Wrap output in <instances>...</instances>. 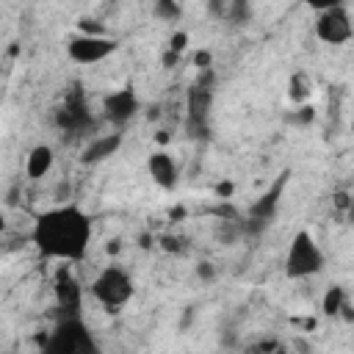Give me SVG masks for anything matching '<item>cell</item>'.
Segmentation results:
<instances>
[{"mask_svg": "<svg viewBox=\"0 0 354 354\" xmlns=\"http://www.w3.org/2000/svg\"><path fill=\"white\" fill-rule=\"evenodd\" d=\"M91 235H94L91 216L75 202H61L50 210H41L33 218V230H30V241L36 252L58 263L86 260Z\"/></svg>", "mask_w": 354, "mask_h": 354, "instance_id": "cell-1", "label": "cell"}, {"mask_svg": "<svg viewBox=\"0 0 354 354\" xmlns=\"http://www.w3.org/2000/svg\"><path fill=\"white\" fill-rule=\"evenodd\" d=\"M313 116H315V113H313V105L301 102V105H299V113H296V116H290V119H293V122H301V124H307V122H313Z\"/></svg>", "mask_w": 354, "mask_h": 354, "instance_id": "cell-23", "label": "cell"}, {"mask_svg": "<svg viewBox=\"0 0 354 354\" xmlns=\"http://www.w3.org/2000/svg\"><path fill=\"white\" fill-rule=\"evenodd\" d=\"M119 50V41L105 33H75L66 39V58L80 66H94L111 58Z\"/></svg>", "mask_w": 354, "mask_h": 354, "instance_id": "cell-6", "label": "cell"}, {"mask_svg": "<svg viewBox=\"0 0 354 354\" xmlns=\"http://www.w3.org/2000/svg\"><path fill=\"white\" fill-rule=\"evenodd\" d=\"M210 61H213V58H210V53H207V50H202V53H196V55H194V64H196L199 69H210Z\"/></svg>", "mask_w": 354, "mask_h": 354, "instance_id": "cell-24", "label": "cell"}, {"mask_svg": "<svg viewBox=\"0 0 354 354\" xmlns=\"http://www.w3.org/2000/svg\"><path fill=\"white\" fill-rule=\"evenodd\" d=\"M53 166H55V152H53L50 144H36V147H30V152H28V158H25V174H28L30 180L47 177V174L53 171Z\"/></svg>", "mask_w": 354, "mask_h": 354, "instance_id": "cell-14", "label": "cell"}, {"mask_svg": "<svg viewBox=\"0 0 354 354\" xmlns=\"http://www.w3.org/2000/svg\"><path fill=\"white\" fill-rule=\"evenodd\" d=\"M77 30H80V33H105L102 25H100L97 19H88V17H80V19H77Z\"/></svg>", "mask_w": 354, "mask_h": 354, "instance_id": "cell-20", "label": "cell"}, {"mask_svg": "<svg viewBox=\"0 0 354 354\" xmlns=\"http://www.w3.org/2000/svg\"><path fill=\"white\" fill-rule=\"evenodd\" d=\"M196 274H199L202 279H210V277H213V268H210V263H202V266L196 268Z\"/></svg>", "mask_w": 354, "mask_h": 354, "instance_id": "cell-29", "label": "cell"}, {"mask_svg": "<svg viewBox=\"0 0 354 354\" xmlns=\"http://www.w3.org/2000/svg\"><path fill=\"white\" fill-rule=\"evenodd\" d=\"M282 268H285L288 279H310L326 268V254L310 230H299L290 238Z\"/></svg>", "mask_w": 354, "mask_h": 354, "instance_id": "cell-4", "label": "cell"}, {"mask_svg": "<svg viewBox=\"0 0 354 354\" xmlns=\"http://www.w3.org/2000/svg\"><path fill=\"white\" fill-rule=\"evenodd\" d=\"M55 124H58L61 130H69V133H83V130H88V127L94 124V119H91V113H88V105H86V100H83L80 91H72V94L58 105V111H55Z\"/></svg>", "mask_w": 354, "mask_h": 354, "instance_id": "cell-10", "label": "cell"}, {"mask_svg": "<svg viewBox=\"0 0 354 354\" xmlns=\"http://www.w3.org/2000/svg\"><path fill=\"white\" fill-rule=\"evenodd\" d=\"M41 348L47 354H97L100 351L83 315H66V313L58 315L55 326L41 340Z\"/></svg>", "mask_w": 354, "mask_h": 354, "instance_id": "cell-2", "label": "cell"}, {"mask_svg": "<svg viewBox=\"0 0 354 354\" xmlns=\"http://www.w3.org/2000/svg\"><path fill=\"white\" fill-rule=\"evenodd\" d=\"M180 61V55L177 53H171V50H166V55H163V66H174Z\"/></svg>", "mask_w": 354, "mask_h": 354, "instance_id": "cell-27", "label": "cell"}, {"mask_svg": "<svg viewBox=\"0 0 354 354\" xmlns=\"http://www.w3.org/2000/svg\"><path fill=\"white\" fill-rule=\"evenodd\" d=\"M346 301H348L346 288H343V285H332V288H326V293H324V299H321V313L337 318V313H340V307H343Z\"/></svg>", "mask_w": 354, "mask_h": 354, "instance_id": "cell-17", "label": "cell"}, {"mask_svg": "<svg viewBox=\"0 0 354 354\" xmlns=\"http://www.w3.org/2000/svg\"><path fill=\"white\" fill-rule=\"evenodd\" d=\"M147 171L152 177V183L163 191H171L177 188V180H180V171H177V163L174 158L166 152V149H155L149 158H147Z\"/></svg>", "mask_w": 354, "mask_h": 354, "instance_id": "cell-13", "label": "cell"}, {"mask_svg": "<svg viewBox=\"0 0 354 354\" xmlns=\"http://www.w3.org/2000/svg\"><path fill=\"white\" fill-rule=\"evenodd\" d=\"M83 296H86L83 282L75 277L69 263H61L53 274V299H55L58 313L83 315Z\"/></svg>", "mask_w": 354, "mask_h": 354, "instance_id": "cell-8", "label": "cell"}, {"mask_svg": "<svg viewBox=\"0 0 354 354\" xmlns=\"http://www.w3.org/2000/svg\"><path fill=\"white\" fill-rule=\"evenodd\" d=\"M307 8H313V11H324V8H332V6H340V3H346V0H301Z\"/></svg>", "mask_w": 354, "mask_h": 354, "instance_id": "cell-22", "label": "cell"}, {"mask_svg": "<svg viewBox=\"0 0 354 354\" xmlns=\"http://www.w3.org/2000/svg\"><path fill=\"white\" fill-rule=\"evenodd\" d=\"M332 199H335V205H337L340 210H346V207H348V194H346V191H337Z\"/></svg>", "mask_w": 354, "mask_h": 354, "instance_id": "cell-26", "label": "cell"}, {"mask_svg": "<svg viewBox=\"0 0 354 354\" xmlns=\"http://www.w3.org/2000/svg\"><path fill=\"white\" fill-rule=\"evenodd\" d=\"M3 232H6V210L0 207V235H3Z\"/></svg>", "mask_w": 354, "mask_h": 354, "instance_id": "cell-30", "label": "cell"}, {"mask_svg": "<svg viewBox=\"0 0 354 354\" xmlns=\"http://www.w3.org/2000/svg\"><path fill=\"white\" fill-rule=\"evenodd\" d=\"M122 141H124V133H122V130L94 136V138L83 147V152H80V163H86V166H97V163L108 160L111 155H116V152H119Z\"/></svg>", "mask_w": 354, "mask_h": 354, "instance_id": "cell-12", "label": "cell"}, {"mask_svg": "<svg viewBox=\"0 0 354 354\" xmlns=\"http://www.w3.org/2000/svg\"><path fill=\"white\" fill-rule=\"evenodd\" d=\"M119 249H122V241H119V238L108 241V246H105V252H108V254H119Z\"/></svg>", "mask_w": 354, "mask_h": 354, "instance_id": "cell-28", "label": "cell"}, {"mask_svg": "<svg viewBox=\"0 0 354 354\" xmlns=\"http://www.w3.org/2000/svg\"><path fill=\"white\" fill-rule=\"evenodd\" d=\"M230 194H232V183H218V185H216V196L230 199Z\"/></svg>", "mask_w": 354, "mask_h": 354, "instance_id": "cell-25", "label": "cell"}, {"mask_svg": "<svg viewBox=\"0 0 354 354\" xmlns=\"http://www.w3.org/2000/svg\"><path fill=\"white\" fill-rule=\"evenodd\" d=\"M138 111H141V102L130 86H122L102 97V119L116 130H124L136 119Z\"/></svg>", "mask_w": 354, "mask_h": 354, "instance_id": "cell-9", "label": "cell"}, {"mask_svg": "<svg viewBox=\"0 0 354 354\" xmlns=\"http://www.w3.org/2000/svg\"><path fill=\"white\" fill-rule=\"evenodd\" d=\"M288 183H290V171H282V174L277 177V183L249 205L246 216H249V218H257V221L271 224V221H274V216H277V207H279V199H282V191H285V185H288Z\"/></svg>", "mask_w": 354, "mask_h": 354, "instance_id": "cell-11", "label": "cell"}, {"mask_svg": "<svg viewBox=\"0 0 354 354\" xmlns=\"http://www.w3.org/2000/svg\"><path fill=\"white\" fill-rule=\"evenodd\" d=\"M158 241H160V246H163L166 252H185V241H183V238H174V235H160Z\"/></svg>", "mask_w": 354, "mask_h": 354, "instance_id": "cell-19", "label": "cell"}, {"mask_svg": "<svg viewBox=\"0 0 354 354\" xmlns=\"http://www.w3.org/2000/svg\"><path fill=\"white\" fill-rule=\"evenodd\" d=\"M210 108H213V72L205 69V77H199L185 94V133L191 138L210 136Z\"/></svg>", "mask_w": 354, "mask_h": 354, "instance_id": "cell-5", "label": "cell"}, {"mask_svg": "<svg viewBox=\"0 0 354 354\" xmlns=\"http://www.w3.org/2000/svg\"><path fill=\"white\" fill-rule=\"evenodd\" d=\"M313 86H315L313 75L304 72V69H296V72L290 75V80H288V100H290L293 105L310 102V97H313Z\"/></svg>", "mask_w": 354, "mask_h": 354, "instance_id": "cell-15", "label": "cell"}, {"mask_svg": "<svg viewBox=\"0 0 354 354\" xmlns=\"http://www.w3.org/2000/svg\"><path fill=\"white\" fill-rule=\"evenodd\" d=\"M152 14H155L158 19H163V22H177V19L183 17V8H180L177 0H155Z\"/></svg>", "mask_w": 354, "mask_h": 354, "instance_id": "cell-18", "label": "cell"}, {"mask_svg": "<svg viewBox=\"0 0 354 354\" xmlns=\"http://www.w3.org/2000/svg\"><path fill=\"white\" fill-rule=\"evenodd\" d=\"M313 30L324 44H332V47L348 44L354 36V25H351V14H348L346 3L315 11V28Z\"/></svg>", "mask_w": 354, "mask_h": 354, "instance_id": "cell-7", "label": "cell"}, {"mask_svg": "<svg viewBox=\"0 0 354 354\" xmlns=\"http://www.w3.org/2000/svg\"><path fill=\"white\" fill-rule=\"evenodd\" d=\"M136 293V282L127 268L111 263L105 266L91 282H88V296L105 310V313H119Z\"/></svg>", "mask_w": 354, "mask_h": 354, "instance_id": "cell-3", "label": "cell"}, {"mask_svg": "<svg viewBox=\"0 0 354 354\" xmlns=\"http://www.w3.org/2000/svg\"><path fill=\"white\" fill-rule=\"evenodd\" d=\"M224 22L243 28L252 22V3L249 0H227V11H224Z\"/></svg>", "mask_w": 354, "mask_h": 354, "instance_id": "cell-16", "label": "cell"}, {"mask_svg": "<svg viewBox=\"0 0 354 354\" xmlns=\"http://www.w3.org/2000/svg\"><path fill=\"white\" fill-rule=\"evenodd\" d=\"M185 44H188V33H183V30H180V33H174V36L169 39V50H171V53H177V55L185 50Z\"/></svg>", "mask_w": 354, "mask_h": 354, "instance_id": "cell-21", "label": "cell"}]
</instances>
